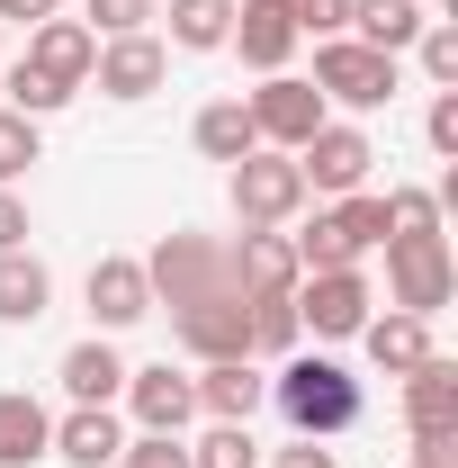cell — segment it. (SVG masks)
Wrapping results in <instances>:
<instances>
[{
    "instance_id": "5",
    "label": "cell",
    "mask_w": 458,
    "mask_h": 468,
    "mask_svg": "<svg viewBox=\"0 0 458 468\" xmlns=\"http://www.w3.org/2000/svg\"><path fill=\"white\" fill-rule=\"evenodd\" d=\"M225 189H234V217H243V226H297V217H306L297 154H270V144H252V154L225 172Z\"/></svg>"
},
{
    "instance_id": "7",
    "label": "cell",
    "mask_w": 458,
    "mask_h": 468,
    "mask_svg": "<svg viewBox=\"0 0 458 468\" xmlns=\"http://www.w3.org/2000/svg\"><path fill=\"white\" fill-rule=\"evenodd\" d=\"M243 109H252V135H261L270 154H297V144L333 117V109H324V90H315V81H297V72H261V90H252Z\"/></svg>"
},
{
    "instance_id": "34",
    "label": "cell",
    "mask_w": 458,
    "mask_h": 468,
    "mask_svg": "<svg viewBox=\"0 0 458 468\" xmlns=\"http://www.w3.org/2000/svg\"><path fill=\"white\" fill-rule=\"evenodd\" d=\"M18 243H27V198L0 189V252H18Z\"/></svg>"
},
{
    "instance_id": "13",
    "label": "cell",
    "mask_w": 458,
    "mask_h": 468,
    "mask_svg": "<svg viewBox=\"0 0 458 468\" xmlns=\"http://www.w3.org/2000/svg\"><path fill=\"white\" fill-rule=\"evenodd\" d=\"M225 46L252 63V72H287V55H297L306 37H297V9H287V0H234V37Z\"/></svg>"
},
{
    "instance_id": "21",
    "label": "cell",
    "mask_w": 458,
    "mask_h": 468,
    "mask_svg": "<svg viewBox=\"0 0 458 468\" xmlns=\"http://www.w3.org/2000/svg\"><path fill=\"white\" fill-rule=\"evenodd\" d=\"M189 144H198L207 163H225V172H234L261 135H252V109H243V100H207V109H198V126H189Z\"/></svg>"
},
{
    "instance_id": "25",
    "label": "cell",
    "mask_w": 458,
    "mask_h": 468,
    "mask_svg": "<svg viewBox=\"0 0 458 468\" xmlns=\"http://www.w3.org/2000/svg\"><path fill=\"white\" fill-rule=\"evenodd\" d=\"M46 163V144H36V117L0 109V189H18V180Z\"/></svg>"
},
{
    "instance_id": "8",
    "label": "cell",
    "mask_w": 458,
    "mask_h": 468,
    "mask_svg": "<svg viewBox=\"0 0 458 468\" xmlns=\"http://www.w3.org/2000/svg\"><path fill=\"white\" fill-rule=\"evenodd\" d=\"M126 414H135V432H189L198 423V388H189V369L172 360H144V369H126Z\"/></svg>"
},
{
    "instance_id": "33",
    "label": "cell",
    "mask_w": 458,
    "mask_h": 468,
    "mask_svg": "<svg viewBox=\"0 0 458 468\" xmlns=\"http://www.w3.org/2000/svg\"><path fill=\"white\" fill-rule=\"evenodd\" d=\"M270 468H342V460H333V451H324V441H306V432H297V441H287V451H270Z\"/></svg>"
},
{
    "instance_id": "30",
    "label": "cell",
    "mask_w": 458,
    "mask_h": 468,
    "mask_svg": "<svg viewBox=\"0 0 458 468\" xmlns=\"http://www.w3.org/2000/svg\"><path fill=\"white\" fill-rule=\"evenodd\" d=\"M117 468H189V441L180 432H126Z\"/></svg>"
},
{
    "instance_id": "16",
    "label": "cell",
    "mask_w": 458,
    "mask_h": 468,
    "mask_svg": "<svg viewBox=\"0 0 458 468\" xmlns=\"http://www.w3.org/2000/svg\"><path fill=\"white\" fill-rule=\"evenodd\" d=\"M359 351H369V369L404 378V369H422V360H432V324L387 306V315H369V324H359Z\"/></svg>"
},
{
    "instance_id": "11",
    "label": "cell",
    "mask_w": 458,
    "mask_h": 468,
    "mask_svg": "<svg viewBox=\"0 0 458 468\" xmlns=\"http://www.w3.org/2000/svg\"><path fill=\"white\" fill-rule=\"evenodd\" d=\"M225 271L243 297H287L306 271H297V243H287V226H243V243H225Z\"/></svg>"
},
{
    "instance_id": "17",
    "label": "cell",
    "mask_w": 458,
    "mask_h": 468,
    "mask_svg": "<svg viewBox=\"0 0 458 468\" xmlns=\"http://www.w3.org/2000/svg\"><path fill=\"white\" fill-rule=\"evenodd\" d=\"M36 460H55V414L27 388H9L0 397V468H36Z\"/></svg>"
},
{
    "instance_id": "23",
    "label": "cell",
    "mask_w": 458,
    "mask_h": 468,
    "mask_svg": "<svg viewBox=\"0 0 458 468\" xmlns=\"http://www.w3.org/2000/svg\"><path fill=\"white\" fill-rule=\"evenodd\" d=\"M297 343H306L297 297H252V360H287Z\"/></svg>"
},
{
    "instance_id": "29",
    "label": "cell",
    "mask_w": 458,
    "mask_h": 468,
    "mask_svg": "<svg viewBox=\"0 0 458 468\" xmlns=\"http://www.w3.org/2000/svg\"><path fill=\"white\" fill-rule=\"evenodd\" d=\"M81 27H90V37H144V27H153V0H90Z\"/></svg>"
},
{
    "instance_id": "24",
    "label": "cell",
    "mask_w": 458,
    "mask_h": 468,
    "mask_svg": "<svg viewBox=\"0 0 458 468\" xmlns=\"http://www.w3.org/2000/svg\"><path fill=\"white\" fill-rule=\"evenodd\" d=\"M387 198V243H413V234H441V189H378Z\"/></svg>"
},
{
    "instance_id": "26",
    "label": "cell",
    "mask_w": 458,
    "mask_h": 468,
    "mask_svg": "<svg viewBox=\"0 0 458 468\" xmlns=\"http://www.w3.org/2000/svg\"><path fill=\"white\" fill-rule=\"evenodd\" d=\"M413 63H422L432 90H458V18H432V27L413 37Z\"/></svg>"
},
{
    "instance_id": "12",
    "label": "cell",
    "mask_w": 458,
    "mask_h": 468,
    "mask_svg": "<svg viewBox=\"0 0 458 468\" xmlns=\"http://www.w3.org/2000/svg\"><path fill=\"white\" fill-rule=\"evenodd\" d=\"M18 63H36L55 90H72V100H81V90H90V63H99V37H90L81 18H36Z\"/></svg>"
},
{
    "instance_id": "4",
    "label": "cell",
    "mask_w": 458,
    "mask_h": 468,
    "mask_svg": "<svg viewBox=\"0 0 458 468\" xmlns=\"http://www.w3.org/2000/svg\"><path fill=\"white\" fill-rule=\"evenodd\" d=\"M369 163H378V144H369V126H350V117H324V126L297 144L306 198H350V189H369Z\"/></svg>"
},
{
    "instance_id": "9",
    "label": "cell",
    "mask_w": 458,
    "mask_h": 468,
    "mask_svg": "<svg viewBox=\"0 0 458 468\" xmlns=\"http://www.w3.org/2000/svg\"><path fill=\"white\" fill-rule=\"evenodd\" d=\"M81 297H90V324H99V334H126V324L153 315V280H144L135 252H99L90 280H81Z\"/></svg>"
},
{
    "instance_id": "22",
    "label": "cell",
    "mask_w": 458,
    "mask_h": 468,
    "mask_svg": "<svg viewBox=\"0 0 458 468\" xmlns=\"http://www.w3.org/2000/svg\"><path fill=\"white\" fill-rule=\"evenodd\" d=\"M234 37V0H172V46L180 55H216Z\"/></svg>"
},
{
    "instance_id": "3",
    "label": "cell",
    "mask_w": 458,
    "mask_h": 468,
    "mask_svg": "<svg viewBox=\"0 0 458 468\" xmlns=\"http://www.w3.org/2000/svg\"><path fill=\"white\" fill-rule=\"evenodd\" d=\"M387 252V306L396 315H441L458 297V261H450V234H413V243H378Z\"/></svg>"
},
{
    "instance_id": "28",
    "label": "cell",
    "mask_w": 458,
    "mask_h": 468,
    "mask_svg": "<svg viewBox=\"0 0 458 468\" xmlns=\"http://www.w3.org/2000/svg\"><path fill=\"white\" fill-rule=\"evenodd\" d=\"M0 90H9V109H18V117H55L63 100H72V90H55L36 63H9V72H0Z\"/></svg>"
},
{
    "instance_id": "19",
    "label": "cell",
    "mask_w": 458,
    "mask_h": 468,
    "mask_svg": "<svg viewBox=\"0 0 458 468\" xmlns=\"http://www.w3.org/2000/svg\"><path fill=\"white\" fill-rule=\"evenodd\" d=\"M432 27L422 0H350V37L378 46V55H413V37Z\"/></svg>"
},
{
    "instance_id": "35",
    "label": "cell",
    "mask_w": 458,
    "mask_h": 468,
    "mask_svg": "<svg viewBox=\"0 0 458 468\" xmlns=\"http://www.w3.org/2000/svg\"><path fill=\"white\" fill-rule=\"evenodd\" d=\"M36 18H63V0H0V27H36Z\"/></svg>"
},
{
    "instance_id": "10",
    "label": "cell",
    "mask_w": 458,
    "mask_h": 468,
    "mask_svg": "<svg viewBox=\"0 0 458 468\" xmlns=\"http://www.w3.org/2000/svg\"><path fill=\"white\" fill-rule=\"evenodd\" d=\"M162 72H172V46H162L153 27H144V37H99V63H90L99 100H153Z\"/></svg>"
},
{
    "instance_id": "15",
    "label": "cell",
    "mask_w": 458,
    "mask_h": 468,
    "mask_svg": "<svg viewBox=\"0 0 458 468\" xmlns=\"http://www.w3.org/2000/svg\"><path fill=\"white\" fill-rule=\"evenodd\" d=\"M117 451H126L117 406H72L55 423V460H72V468H117Z\"/></svg>"
},
{
    "instance_id": "14",
    "label": "cell",
    "mask_w": 458,
    "mask_h": 468,
    "mask_svg": "<svg viewBox=\"0 0 458 468\" xmlns=\"http://www.w3.org/2000/svg\"><path fill=\"white\" fill-rule=\"evenodd\" d=\"M189 388H198V414H216V423H252V414L270 406V378L252 360H198Z\"/></svg>"
},
{
    "instance_id": "1",
    "label": "cell",
    "mask_w": 458,
    "mask_h": 468,
    "mask_svg": "<svg viewBox=\"0 0 458 468\" xmlns=\"http://www.w3.org/2000/svg\"><path fill=\"white\" fill-rule=\"evenodd\" d=\"M270 406L287 414V432L333 441V432H350V423L369 414V397H359V378H350L333 351H287L279 378H270Z\"/></svg>"
},
{
    "instance_id": "31",
    "label": "cell",
    "mask_w": 458,
    "mask_h": 468,
    "mask_svg": "<svg viewBox=\"0 0 458 468\" xmlns=\"http://www.w3.org/2000/svg\"><path fill=\"white\" fill-rule=\"evenodd\" d=\"M287 9H297V37H315V46L350 37V0H287Z\"/></svg>"
},
{
    "instance_id": "32",
    "label": "cell",
    "mask_w": 458,
    "mask_h": 468,
    "mask_svg": "<svg viewBox=\"0 0 458 468\" xmlns=\"http://www.w3.org/2000/svg\"><path fill=\"white\" fill-rule=\"evenodd\" d=\"M422 144H432V154H458V90H432V109H422Z\"/></svg>"
},
{
    "instance_id": "2",
    "label": "cell",
    "mask_w": 458,
    "mask_h": 468,
    "mask_svg": "<svg viewBox=\"0 0 458 468\" xmlns=\"http://www.w3.org/2000/svg\"><path fill=\"white\" fill-rule=\"evenodd\" d=\"M315 90H324V109H387L404 90V55H378V46H359V37H324L315 46Z\"/></svg>"
},
{
    "instance_id": "6",
    "label": "cell",
    "mask_w": 458,
    "mask_h": 468,
    "mask_svg": "<svg viewBox=\"0 0 458 468\" xmlns=\"http://www.w3.org/2000/svg\"><path fill=\"white\" fill-rule=\"evenodd\" d=\"M287 297H297V324H306L315 343H359V324L378 315L369 271H306Z\"/></svg>"
},
{
    "instance_id": "36",
    "label": "cell",
    "mask_w": 458,
    "mask_h": 468,
    "mask_svg": "<svg viewBox=\"0 0 458 468\" xmlns=\"http://www.w3.org/2000/svg\"><path fill=\"white\" fill-rule=\"evenodd\" d=\"M404 468H458V460H404Z\"/></svg>"
},
{
    "instance_id": "20",
    "label": "cell",
    "mask_w": 458,
    "mask_h": 468,
    "mask_svg": "<svg viewBox=\"0 0 458 468\" xmlns=\"http://www.w3.org/2000/svg\"><path fill=\"white\" fill-rule=\"evenodd\" d=\"M55 306V271L18 243V252H0V324H36Z\"/></svg>"
},
{
    "instance_id": "27",
    "label": "cell",
    "mask_w": 458,
    "mask_h": 468,
    "mask_svg": "<svg viewBox=\"0 0 458 468\" xmlns=\"http://www.w3.org/2000/svg\"><path fill=\"white\" fill-rule=\"evenodd\" d=\"M189 468H261V441H252V423H216V432L189 451Z\"/></svg>"
},
{
    "instance_id": "18",
    "label": "cell",
    "mask_w": 458,
    "mask_h": 468,
    "mask_svg": "<svg viewBox=\"0 0 458 468\" xmlns=\"http://www.w3.org/2000/svg\"><path fill=\"white\" fill-rule=\"evenodd\" d=\"M117 388H126V360H117L109 334H90V343L63 351V397H72V406H117Z\"/></svg>"
}]
</instances>
